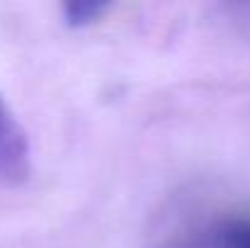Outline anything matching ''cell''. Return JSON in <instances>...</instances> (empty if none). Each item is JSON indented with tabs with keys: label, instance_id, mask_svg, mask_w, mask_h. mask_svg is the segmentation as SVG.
<instances>
[{
	"label": "cell",
	"instance_id": "6da1fadb",
	"mask_svg": "<svg viewBox=\"0 0 250 248\" xmlns=\"http://www.w3.org/2000/svg\"><path fill=\"white\" fill-rule=\"evenodd\" d=\"M163 248H250V207L192 204L170 222Z\"/></svg>",
	"mask_w": 250,
	"mask_h": 248
},
{
	"label": "cell",
	"instance_id": "3957f363",
	"mask_svg": "<svg viewBox=\"0 0 250 248\" xmlns=\"http://www.w3.org/2000/svg\"><path fill=\"white\" fill-rule=\"evenodd\" d=\"M100 12H104V5H102V2H71V5L66 7V17H68V22H73V24L92 22Z\"/></svg>",
	"mask_w": 250,
	"mask_h": 248
},
{
	"label": "cell",
	"instance_id": "7a4b0ae2",
	"mask_svg": "<svg viewBox=\"0 0 250 248\" xmlns=\"http://www.w3.org/2000/svg\"><path fill=\"white\" fill-rule=\"evenodd\" d=\"M32 173V144L20 124L17 114L10 110L0 95V182L20 185Z\"/></svg>",
	"mask_w": 250,
	"mask_h": 248
}]
</instances>
